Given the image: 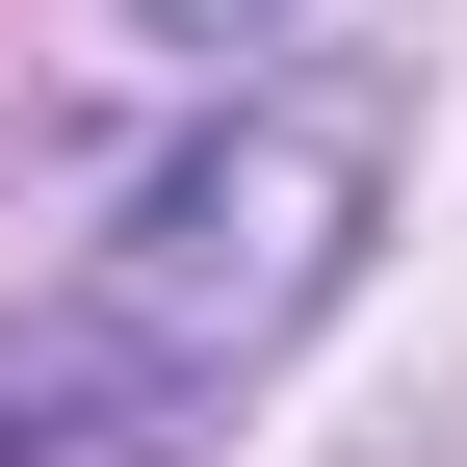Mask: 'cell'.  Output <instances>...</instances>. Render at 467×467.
Masks as SVG:
<instances>
[{"mask_svg":"<svg viewBox=\"0 0 467 467\" xmlns=\"http://www.w3.org/2000/svg\"><path fill=\"white\" fill-rule=\"evenodd\" d=\"M389 234V130L312 78H234L182 156H130V208L0 312V467H182L285 337L364 285Z\"/></svg>","mask_w":467,"mask_h":467,"instance_id":"6da1fadb","label":"cell"},{"mask_svg":"<svg viewBox=\"0 0 467 467\" xmlns=\"http://www.w3.org/2000/svg\"><path fill=\"white\" fill-rule=\"evenodd\" d=\"M104 26H156V52H208V78H260V52L312 26V0H104Z\"/></svg>","mask_w":467,"mask_h":467,"instance_id":"7a4b0ae2","label":"cell"},{"mask_svg":"<svg viewBox=\"0 0 467 467\" xmlns=\"http://www.w3.org/2000/svg\"><path fill=\"white\" fill-rule=\"evenodd\" d=\"M389 467H441V441H389Z\"/></svg>","mask_w":467,"mask_h":467,"instance_id":"3957f363","label":"cell"}]
</instances>
